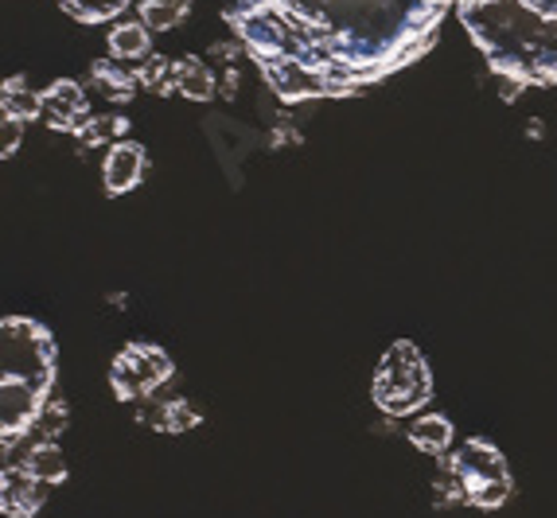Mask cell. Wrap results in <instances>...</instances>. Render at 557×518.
Segmentation results:
<instances>
[{
  "instance_id": "cell-1",
  "label": "cell",
  "mask_w": 557,
  "mask_h": 518,
  "mask_svg": "<svg viewBox=\"0 0 557 518\" xmlns=\"http://www.w3.org/2000/svg\"><path fill=\"white\" fill-rule=\"evenodd\" d=\"M456 0H231L226 24L281 102L351 98L421 63Z\"/></svg>"
},
{
  "instance_id": "cell-2",
  "label": "cell",
  "mask_w": 557,
  "mask_h": 518,
  "mask_svg": "<svg viewBox=\"0 0 557 518\" xmlns=\"http://www.w3.org/2000/svg\"><path fill=\"white\" fill-rule=\"evenodd\" d=\"M456 20L511 98L557 86V0H456Z\"/></svg>"
},
{
  "instance_id": "cell-3",
  "label": "cell",
  "mask_w": 557,
  "mask_h": 518,
  "mask_svg": "<svg viewBox=\"0 0 557 518\" xmlns=\"http://www.w3.org/2000/svg\"><path fill=\"white\" fill-rule=\"evenodd\" d=\"M55 335L32 316L0 320V448L28 441L47 402L55 398Z\"/></svg>"
},
{
  "instance_id": "cell-4",
  "label": "cell",
  "mask_w": 557,
  "mask_h": 518,
  "mask_svg": "<svg viewBox=\"0 0 557 518\" xmlns=\"http://www.w3.org/2000/svg\"><path fill=\"white\" fill-rule=\"evenodd\" d=\"M371 398L386 417H409L433 402V370L413 340H398L382 351L371 379Z\"/></svg>"
},
{
  "instance_id": "cell-5",
  "label": "cell",
  "mask_w": 557,
  "mask_h": 518,
  "mask_svg": "<svg viewBox=\"0 0 557 518\" xmlns=\"http://www.w3.org/2000/svg\"><path fill=\"white\" fill-rule=\"evenodd\" d=\"M441 468L460 480V488L468 495V507L499 510L503 503L511 499L515 480H511V468H507V456L492 441H483V436L456 444L453 456L441 460Z\"/></svg>"
},
{
  "instance_id": "cell-6",
  "label": "cell",
  "mask_w": 557,
  "mask_h": 518,
  "mask_svg": "<svg viewBox=\"0 0 557 518\" xmlns=\"http://www.w3.org/2000/svg\"><path fill=\"white\" fill-rule=\"evenodd\" d=\"M176 379V362L157 343H125L110 362V386L117 402H149Z\"/></svg>"
},
{
  "instance_id": "cell-7",
  "label": "cell",
  "mask_w": 557,
  "mask_h": 518,
  "mask_svg": "<svg viewBox=\"0 0 557 518\" xmlns=\"http://www.w3.org/2000/svg\"><path fill=\"white\" fill-rule=\"evenodd\" d=\"M90 118H94L90 94H86L83 83H75V78H59V83H51L44 90V121H47V130L78 133Z\"/></svg>"
},
{
  "instance_id": "cell-8",
  "label": "cell",
  "mask_w": 557,
  "mask_h": 518,
  "mask_svg": "<svg viewBox=\"0 0 557 518\" xmlns=\"http://www.w3.org/2000/svg\"><path fill=\"white\" fill-rule=\"evenodd\" d=\"M145 172H149V152H145L140 140H117V145H110V152H106V160H102L106 195H110V199L129 195L133 187H140Z\"/></svg>"
},
{
  "instance_id": "cell-9",
  "label": "cell",
  "mask_w": 557,
  "mask_h": 518,
  "mask_svg": "<svg viewBox=\"0 0 557 518\" xmlns=\"http://www.w3.org/2000/svg\"><path fill=\"white\" fill-rule=\"evenodd\" d=\"M47 495H51L47 483H39L36 476H28L24 468H16V464H4V472H0V510L9 518L39 515Z\"/></svg>"
},
{
  "instance_id": "cell-10",
  "label": "cell",
  "mask_w": 557,
  "mask_h": 518,
  "mask_svg": "<svg viewBox=\"0 0 557 518\" xmlns=\"http://www.w3.org/2000/svg\"><path fill=\"white\" fill-rule=\"evenodd\" d=\"M137 421L157 429V433H187V429H196L203 421V414L187 398H164V394H157V398L140 402Z\"/></svg>"
},
{
  "instance_id": "cell-11",
  "label": "cell",
  "mask_w": 557,
  "mask_h": 518,
  "mask_svg": "<svg viewBox=\"0 0 557 518\" xmlns=\"http://www.w3.org/2000/svg\"><path fill=\"white\" fill-rule=\"evenodd\" d=\"M12 453H16V460H4V464H16V468H24L28 476H36L39 483H47V488H59V483L66 480V456L55 441L9 448L4 456H12Z\"/></svg>"
},
{
  "instance_id": "cell-12",
  "label": "cell",
  "mask_w": 557,
  "mask_h": 518,
  "mask_svg": "<svg viewBox=\"0 0 557 518\" xmlns=\"http://www.w3.org/2000/svg\"><path fill=\"white\" fill-rule=\"evenodd\" d=\"M0 118H12L20 125L44 118V90H32L24 74H12L0 86Z\"/></svg>"
},
{
  "instance_id": "cell-13",
  "label": "cell",
  "mask_w": 557,
  "mask_h": 518,
  "mask_svg": "<svg viewBox=\"0 0 557 518\" xmlns=\"http://www.w3.org/2000/svg\"><path fill=\"white\" fill-rule=\"evenodd\" d=\"M90 83L106 94V102L110 106H129L140 90L137 71H133L129 63H110V59L90 66Z\"/></svg>"
},
{
  "instance_id": "cell-14",
  "label": "cell",
  "mask_w": 557,
  "mask_h": 518,
  "mask_svg": "<svg viewBox=\"0 0 557 518\" xmlns=\"http://www.w3.org/2000/svg\"><path fill=\"white\" fill-rule=\"evenodd\" d=\"M453 421L441 414H421L413 425H409V444L418 448V453L425 456H437V460H445L448 453H453Z\"/></svg>"
},
{
  "instance_id": "cell-15",
  "label": "cell",
  "mask_w": 557,
  "mask_h": 518,
  "mask_svg": "<svg viewBox=\"0 0 557 518\" xmlns=\"http://www.w3.org/2000/svg\"><path fill=\"white\" fill-rule=\"evenodd\" d=\"M176 94L187 102H211L219 94V78L199 55H184L176 59Z\"/></svg>"
},
{
  "instance_id": "cell-16",
  "label": "cell",
  "mask_w": 557,
  "mask_h": 518,
  "mask_svg": "<svg viewBox=\"0 0 557 518\" xmlns=\"http://www.w3.org/2000/svg\"><path fill=\"white\" fill-rule=\"evenodd\" d=\"M106 44H110V55L117 59V63H145V59L152 55V32L145 28L140 20H129V24L110 28Z\"/></svg>"
},
{
  "instance_id": "cell-17",
  "label": "cell",
  "mask_w": 557,
  "mask_h": 518,
  "mask_svg": "<svg viewBox=\"0 0 557 518\" xmlns=\"http://www.w3.org/2000/svg\"><path fill=\"white\" fill-rule=\"evenodd\" d=\"M129 118L117 110H106V113H94L86 121L83 130L75 133L78 148H102V145H117V140H129Z\"/></svg>"
},
{
  "instance_id": "cell-18",
  "label": "cell",
  "mask_w": 557,
  "mask_h": 518,
  "mask_svg": "<svg viewBox=\"0 0 557 518\" xmlns=\"http://www.w3.org/2000/svg\"><path fill=\"white\" fill-rule=\"evenodd\" d=\"M191 12V0H137V20L149 32H172L180 28Z\"/></svg>"
},
{
  "instance_id": "cell-19",
  "label": "cell",
  "mask_w": 557,
  "mask_h": 518,
  "mask_svg": "<svg viewBox=\"0 0 557 518\" xmlns=\"http://www.w3.org/2000/svg\"><path fill=\"white\" fill-rule=\"evenodd\" d=\"M66 16H75L78 24H110L121 12L137 4V0H59Z\"/></svg>"
},
{
  "instance_id": "cell-20",
  "label": "cell",
  "mask_w": 557,
  "mask_h": 518,
  "mask_svg": "<svg viewBox=\"0 0 557 518\" xmlns=\"http://www.w3.org/2000/svg\"><path fill=\"white\" fill-rule=\"evenodd\" d=\"M133 71H137L140 90H149V94H176V59L149 55L145 63L133 66Z\"/></svg>"
},
{
  "instance_id": "cell-21",
  "label": "cell",
  "mask_w": 557,
  "mask_h": 518,
  "mask_svg": "<svg viewBox=\"0 0 557 518\" xmlns=\"http://www.w3.org/2000/svg\"><path fill=\"white\" fill-rule=\"evenodd\" d=\"M63 429H66V406L59 398H51L47 402V409L39 414V421H36V429L28 433V441L24 444H44V441H55V436H63ZM24 444H16V448H24ZM9 453V448H4Z\"/></svg>"
},
{
  "instance_id": "cell-22",
  "label": "cell",
  "mask_w": 557,
  "mask_h": 518,
  "mask_svg": "<svg viewBox=\"0 0 557 518\" xmlns=\"http://www.w3.org/2000/svg\"><path fill=\"white\" fill-rule=\"evenodd\" d=\"M433 499H437V507H465L468 495H465V488H460V480H456L453 472H441L437 483H433Z\"/></svg>"
},
{
  "instance_id": "cell-23",
  "label": "cell",
  "mask_w": 557,
  "mask_h": 518,
  "mask_svg": "<svg viewBox=\"0 0 557 518\" xmlns=\"http://www.w3.org/2000/svg\"><path fill=\"white\" fill-rule=\"evenodd\" d=\"M20 140H24V125H20V121H12V118H0V157H4V160L16 157Z\"/></svg>"
}]
</instances>
